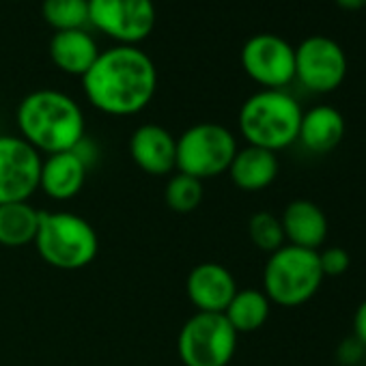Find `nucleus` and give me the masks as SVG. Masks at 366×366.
Wrapping results in <instances>:
<instances>
[{
	"label": "nucleus",
	"mask_w": 366,
	"mask_h": 366,
	"mask_svg": "<svg viewBox=\"0 0 366 366\" xmlns=\"http://www.w3.org/2000/svg\"><path fill=\"white\" fill-rule=\"evenodd\" d=\"M41 212L29 201L0 205V246L24 248L35 242Z\"/></svg>",
	"instance_id": "19"
},
{
	"label": "nucleus",
	"mask_w": 366,
	"mask_h": 366,
	"mask_svg": "<svg viewBox=\"0 0 366 366\" xmlns=\"http://www.w3.org/2000/svg\"><path fill=\"white\" fill-rule=\"evenodd\" d=\"M280 224L289 246H297L315 252L321 250L330 233L327 216L323 214V209L306 199L291 201L280 216Z\"/></svg>",
	"instance_id": "15"
},
{
	"label": "nucleus",
	"mask_w": 366,
	"mask_h": 366,
	"mask_svg": "<svg viewBox=\"0 0 366 366\" xmlns=\"http://www.w3.org/2000/svg\"><path fill=\"white\" fill-rule=\"evenodd\" d=\"M345 129H347L345 117L338 108L327 106V104L312 106L310 110L302 114L297 142L306 151L323 155V153L334 151L342 142Z\"/></svg>",
	"instance_id": "16"
},
{
	"label": "nucleus",
	"mask_w": 366,
	"mask_h": 366,
	"mask_svg": "<svg viewBox=\"0 0 366 366\" xmlns=\"http://www.w3.org/2000/svg\"><path fill=\"white\" fill-rule=\"evenodd\" d=\"M323 280L319 252L285 244L267 257L261 291L276 306L297 308L319 293Z\"/></svg>",
	"instance_id": "5"
},
{
	"label": "nucleus",
	"mask_w": 366,
	"mask_h": 366,
	"mask_svg": "<svg viewBox=\"0 0 366 366\" xmlns=\"http://www.w3.org/2000/svg\"><path fill=\"white\" fill-rule=\"evenodd\" d=\"M157 22L153 0H89V24L119 46L144 41Z\"/></svg>",
	"instance_id": "8"
},
{
	"label": "nucleus",
	"mask_w": 366,
	"mask_h": 366,
	"mask_svg": "<svg viewBox=\"0 0 366 366\" xmlns=\"http://www.w3.org/2000/svg\"><path fill=\"white\" fill-rule=\"evenodd\" d=\"M242 67L261 89L285 91L295 80V48L272 33L252 35L242 48Z\"/></svg>",
	"instance_id": "9"
},
{
	"label": "nucleus",
	"mask_w": 366,
	"mask_h": 366,
	"mask_svg": "<svg viewBox=\"0 0 366 366\" xmlns=\"http://www.w3.org/2000/svg\"><path fill=\"white\" fill-rule=\"evenodd\" d=\"M235 134L222 123H194L177 138V172L199 181L224 174L237 153Z\"/></svg>",
	"instance_id": "6"
},
{
	"label": "nucleus",
	"mask_w": 366,
	"mask_h": 366,
	"mask_svg": "<svg viewBox=\"0 0 366 366\" xmlns=\"http://www.w3.org/2000/svg\"><path fill=\"white\" fill-rule=\"evenodd\" d=\"M52 63L69 76L82 78L99 56L95 37L86 29L54 33L48 46Z\"/></svg>",
	"instance_id": "18"
},
{
	"label": "nucleus",
	"mask_w": 366,
	"mask_h": 366,
	"mask_svg": "<svg viewBox=\"0 0 366 366\" xmlns=\"http://www.w3.org/2000/svg\"><path fill=\"white\" fill-rule=\"evenodd\" d=\"M89 162L74 149L63 153H52L41 159L39 190L56 203L76 199L89 179Z\"/></svg>",
	"instance_id": "14"
},
{
	"label": "nucleus",
	"mask_w": 366,
	"mask_h": 366,
	"mask_svg": "<svg viewBox=\"0 0 366 366\" xmlns=\"http://www.w3.org/2000/svg\"><path fill=\"white\" fill-rule=\"evenodd\" d=\"M33 244L50 267L63 272H76L91 265L99 252V239L93 224L71 212H41Z\"/></svg>",
	"instance_id": "4"
},
{
	"label": "nucleus",
	"mask_w": 366,
	"mask_h": 366,
	"mask_svg": "<svg viewBox=\"0 0 366 366\" xmlns=\"http://www.w3.org/2000/svg\"><path fill=\"white\" fill-rule=\"evenodd\" d=\"M334 3L345 11H360L366 7V0H334Z\"/></svg>",
	"instance_id": "27"
},
{
	"label": "nucleus",
	"mask_w": 366,
	"mask_h": 366,
	"mask_svg": "<svg viewBox=\"0 0 366 366\" xmlns=\"http://www.w3.org/2000/svg\"><path fill=\"white\" fill-rule=\"evenodd\" d=\"M41 16L54 33L89 29V0H44Z\"/></svg>",
	"instance_id": "22"
},
{
	"label": "nucleus",
	"mask_w": 366,
	"mask_h": 366,
	"mask_svg": "<svg viewBox=\"0 0 366 366\" xmlns=\"http://www.w3.org/2000/svg\"><path fill=\"white\" fill-rule=\"evenodd\" d=\"M16 123L20 138L46 155L74 151L86 138L80 104L56 89H37L24 95L16 110Z\"/></svg>",
	"instance_id": "2"
},
{
	"label": "nucleus",
	"mask_w": 366,
	"mask_h": 366,
	"mask_svg": "<svg viewBox=\"0 0 366 366\" xmlns=\"http://www.w3.org/2000/svg\"><path fill=\"white\" fill-rule=\"evenodd\" d=\"M227 172L239 190L261 192L276 181L280 172V162L274 151L246 144L244 149H237Z\"/></svg>",
	"instance_id": "17"
},
{
	"label": "nucleus",
	"mask_w": 366,
	"mask_h": 366,
	"mask_svg": "<svg viewBox=\"0 0 366 366\" xmlns=\"http://www.w3.org/2000/svg\"><path fill=\"white\" fill-rule=\"evenodd\" d=\"M248 237L259 250H263L267 254L280 250L287 244L280 218L274 216L272 212H257L248 220Z\"/></svg>",
	"instance_id": "23"
},
{
	"label": "nucleus",
	"mask_w": 366,
	"mask_h": 366,
	"mask_svg": "<svg viewBox=\"0 0 366 366\" xmlns=\"http://www.w3.org/2000/svg\"><path fill=\"white\" fill-rule=\"evenodd\" d=\"M164 201L170 212L181 216L197 212L203 203V181L183 172H172L166 181Z\"/></svg>",
	"instance_id": "21"
},
{
	"label": "nucleus",
	"mask_w": 366,
	"mask_h": 366,
	"mask_svg": "<svg viewBox=\"0 0 366 366\" xmlns=\"http://www.w3.org/2000/svg\"><path fill=\"white\" fill-rule=\"evenodd\" d=\"M272 312V302L261 289H237L224 317L237 334H250L261 330Z\"/></svg>",
	"instance_id": "20"
},
{
	"label": "nucleus",
	"mask_w": 366,
	"mask_h": 366,
	"mask_svg": "<svg viewBox=\"0 0 366 366\" xmlns=\"http://www.w3.org/2000/svg\"><path fill=\"white\" fill-rule=\"evenodd\" d=\"M319 265H321V272L325 278H338V276L347 274V269L351 265V257L340 246H327V248L319 250Z\"/></svg>",
	"instance_id": "24"
},
{
	"label": "nucleus",
	"mask_w": 366,
	"mask_h": 366,
	"mask_svg": "<svg viewBox=\"0 0 366 366\" xmlns=\"http://www.w3.org/2000/svg\"><path fill=\"white\" fill-rule=\"evenodd\" d=\"M302 114L300 102L287 91L261 89L242 104L237 127L250 147L278 153L297 142Z\"/></svg>",
	"instance_id": "3"
},
{
	"label": "nucleus",
	"mask_w": 366,
	"mask_h": 366,
	"mask_svg": "<svg viewBox=\"0 0 366 366\" xmlns=\"http://www.w3.org/2000/svg\"><path fill=\"white\" fill-rule=\"evenodd\" d=\"M129 157L147 174L170 177L177 170V138L157 123L138 125L129 136Z\"/></svg>",
	"instance_id": "12"
},
{
	"label": "nucleus",
	"mask_w": 366,
	"mask_h": 366,
	"mask_svg": "<svg viewBox=\"0 0 366 366\" xmlns=\"http://www.w3.org/2000/svg\"><path fill=\"white\" fill-rule=\"evenodd\" d=\"M237 338L224 312H194L179 330L177 351L183 366H229Z\"/></svg>",
	"instance_id": "7"
},
{
	"label": "nucleus",
	"mask_w": 366,
	"mask_h": 366,
	"mask_svg": "<svg viewBox=\"0 0 366 366\" xmlns=\"http://www.w3.org/2000/svg\"><path fill=\"white\" fill-rule=\"evenodd\" d=\"M364 351H366V349H364L355 338H349V340H345V342H342V347L338 349V357H340L342 362L351 364V362L360 360Z\"/></svg>",
	"instance_id": "26"
},
{
	"label": "nucleus",
	"mask_w": 366,
	"mask_h": 366,
	"mask_svg": "<svg viewBox=\"0 0 366 366\" xmlns=\"http://www.w3.org/2000/svg\"><path fill=\"white\" fill-rule=\"evenodd\" d=\"M41 159L24 138L0 136V205L31 201L39 190Z\"/></svg>",
	"instance_id": "11"
},
{
	"label": "nucleus",
	"mask_w": 366,
	"mask_h": 366,
	"mask_svg": "<svg viewBox=\"0 0 366 366\" xmlns=\"http://www.w3.org/2000/svg\"><path fill=\"white\" fill-rule=\"evenodd\" d=\"M347 76V54L330 37L312 35L295 48V80L310 93H332Z\"/></svg>",
	"instance_id": "10"
},
{
	"label": "nucleus",
	"mask_w": 366,
	"mask_h": 366,
	"mask_svg": "<svg viewBox=\"0 0 366 366\" xmlns=\"http://www.w3.org/2000/svg\"><path fill=\"white\" fill-rule=\"evenodd\" d=\"M80 80L89 104L108 117L142 112L157 91L155 63L138 46H112L99 52Z\"/></svg>",
	"instance_id": "1"
},
{
	"label": "nucleus",
	"mask_w": 366,
	"mask_h": 366,
	"mask_svg": "<svg viewBox=\"0 0 366 366\" xmlns=\"http://www.w3.org/2000/svg\"><path fill=\"white\" fill-rule=\"evenodd\" d=\"M235 293V276L214 261L199 263L186 278V295L199 312H224Z\"/></svg>",
	"instance_id": "13"
},
{
	"label": "nucleus",
	"mask_w": 366,
	"mask_h": 366,
	"mask_svg": "<svg viewBox=\"0 0 366 366\" xmlns=\"http://www.w3.org/2000/svg\"><path fill=\"white\" fill-rule=\"evenodd\" d=\"M353 338L366 349V297L357 304L353 315Z\"/></svg>",
	"instance_id": "25"
}]
</instances>
